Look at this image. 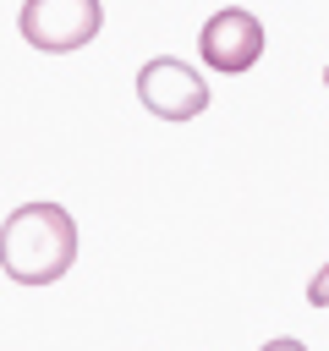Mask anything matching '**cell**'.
<instances>
[{"instance_id": "6da1fadb", "label": "cell", "mask_w": 329, "mask_h": 351, "mask_svg": "<svg viewBox=\"0 0 329 351\" xmlns=\"http://www.w3.org/2000/svg\"><path fill=\"white\" fill-rule=\"evenodd\" d=\"M77 263V219L60 203H22L0 225V269L16 285H55Z\"/></svg>"}, {"instance_id": "7a4b0ae2", "label": "cell", "mask_w": 329, "mask_h": 351, "mask_svg": "<svg viewBox=\"0 0 329 351\" xmlns=\"http://www.w3.org/2000/svg\"><path fill=\"white\" fill-rule=\"evenodd\" d=\"M22 38L44 55H66V49H82L99 38L104 27V5L99 0H22V16H16Z\"/></svg>"}, {"instance_id": "3957f363", "label": "cell", "mask_w": 329, "mask_h": 351, "mask_svg": "<svg viewBox=\"0 0 329 351\" xmlns=\"http://www.w3.org/2000/svg\"><path fill=\"white\" fill-rule=\"evenodd\" d=\"M137 99L159 121H192V115L208 110V82H203L197 66H186L175 55H154L137 71Z\"/></svg>"}, {"instance_id": "277c9868", "label": "cell", "mask_w": 329, "mask_h": 351, "mask_svg": "<svg viewBox=\"0 0 329 351\" xmlns=\"http://www.w3.org/2000/svg\"><path fill=\"white\" fill-rule=\"evenodd\" d=\"M197 55H203V66L236 77V71L258 66V55H263V22L252 11H241V5L214 11L203 22V33H197Z\"/></svg>"}, {"instance_id": "5b68a950", "label": "cell", "mask_w": 329, "mask_h": 351, "mask_svg": "<svg viewBox=\"0 0 329 351\" xmlns=\"http://www.w3.org/2000/svg\"><path fill=\"white\" fill-rule=\"evenodd\" d=\"M307 302H313V307H329V263L313 274V285H307Z\"/></svg>"}, {"instance_id": "8992f818", "label": "cell", "mask_w": 329, "mask_h": 351, "mask_svg": "<svg viewBox=\"0 0 329 351\" xmlns=\"http://www.w3.org/2000/svg\"><path fill=\"white\" fill-rule=\"evenodd\" d=\"M263 351H307V346H302V340H291V335H280V340H269Z\"/></svg>"}]
</instances>
